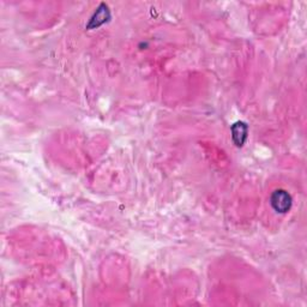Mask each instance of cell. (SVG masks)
<instances>
[{
	"label": "cell",
	"mask_w": 307,
	"mask_h": 307,
	"mask_svg": "<svg viewBox=\"0 0 307 307\" xmlns=\"http://www.w3.org/2000/svg\"><path fill=\"white\" fill-rule=\"evenodd\" d=\"M111 17V13H109V10L106 4H101L98 6V9L96 10V12L94 13V16L91 17L90 23L88 24V29L90 28H97L104 24V23L107 22Z\"/></svg>",
	"instance_id": "cell-3"
},
{
	"label": "cell",
	"mask_w": 307,
	"mask_h": 307,
	"mask_svg": "<svg viewBox=\"0 0 307 307\" xmlns=\"http://www.w3.org/2000/svg\"><path fill=\"white\" fill-rule=\"evenodd\" d=\"M247 125L243 121H238L232 126V137L237 146H243L247 139Z\"/></svg>",
	"instance_id": "cell-2"
},
{
	"label": "cell",
	"mask_w": 307,
	"mask_h": 307,
	"mask_svg": "<svg viewBox=\"0 0 307 307\" xmlns=\"http://www.w3.org/2000/svg\"><path fill=\"white\" fill-rule=\"evenodd\" d=\"M271 207L274 208L276 213L285 214L291 210L292 208V197L287 191L277 190L271 196Z\"/></svg>",
	"instance_id": "cell-1"
}]
</instances>
